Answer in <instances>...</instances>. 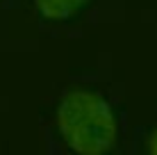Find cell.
<instances>
[{
  "label": "cell",
  "instance_id": "cell-2",
  "mask_svg": "<svg viewBox=\"0 0 157 155\" xmlns=\"http://www.w3.org/2000/svg\"><path fill=\"white\" fill-rule=\"evenodd\" d=\"M89 0H32L36 14L50 23H64L73 18Z\"/></svg>",
  "mask_w": 157,
  "mask_h": 155
},
{
  "label": "cell",
  "instance_id": "cell-1",
  "mask_svg": "<svg viewBox=\"0 0 157 155\" xmlns=\"http://www.w3.org/2000/svg\"><path fill=\"white\" fill-rule=\"evenodd\" d=\"M57 135L71 153L102 155L121 139L118 116L98 89L73 84L59 98L55 110Z\"/></svg>",
  "mask_w": 157,
  "mask_h": 155
},
{
  "label": "cell",
  "instance_id": "cell-3",
  "mask_svg": "<svg viewBox=\"0 0 157 155\" xmlns=\"http://www.w3.org/2000/svg\"><path fill=\"white\" fill-rule=\"evenodd\" d=\"M141 141V151L144 153H150V155H157V121L153 126H148L144 130V135L139 137Z\"/></svg>",
  "mask_w": 157,
  "mask_h": 155
}]
</instances>
